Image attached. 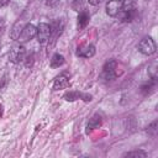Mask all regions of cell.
Wrapping results in <instances>:
<instances>
[{
    "instance_id": "1",
    "label": "cell",
    "mask_w": 158,
    "mask_h": 158,
    "mask_svg": "<svg viewBox=\"0 0 158 158\" xmlns=\"http://www.w3.org/2000/svg\"><path fill=\"white\" fill-rule=\"evenodd\" d=\"M26 57V49L22 44H15L12 46V48L9 52V59L11 63L19 64L20 62H22Z\"/></svg>"
},
{
    "instance_id": "2",
    "label": "cell",
    "mask_w": 158,
    "mask_h": 158,
    "mask_svg": "<svg viewBox=\"0 0 158 158\" xmlns=\"http://www.w3.org/2000/svg\"><path fill=\"white\" fill-rule=\"evenodd\" d=\"M156 49H157V44L151 37H144L138 43V51L144 56L153 54L156 52Z\"/></svg>"
},
{
    "instance_id": "3",
    "label": "cell",
    "mask_w": 158,
    "mask_h": 158,
    "mask_svg": "<svg viewBox=\"0 0 158 158\" xmlns=\"http://www.w3.org/2000/svg\"><path fill=\"white\" fill-rule=\"evenodd\" d=\"M36 33H37V27L32 23H26L17 38V41L20 43H23V42H28L31 41L33 37H36Z\"/></svg>"
},
{
    "instance_id": "4",
    "label": "cell",
    "mask_w": 158,
    "mask_h": 158,
    "mask_svg": "<svg viewBox=\"0 0 158 158\" xmlns=\"http://www.w3.org/2000/svg\"><path fill=\"white\" fill-rule=\"evenodd\" d=\"M51 33H52V27L46 23V22H41L38 26H37V33H36V37H37V41L40 43H44L47 42V40L51 37Z\"/></svg>"
},
{
    "instance_id": "5",
    "label": "cell",
    "mask_w": 158,
    "mask_h": 158,
    "mask_svg": "<svg viewBox=\"0 0 158 158\" xmlns=\"http://www.w3.org/2000/svg\"><path fill=\"white\" fill-rule=\"evenodd\" d=\"M116 68H117V63L115 59H110L105 63L104 65V70H102V74L104 77L107 79V80H111L116 77Z\"/></svg>"
},
{
    "instance_id": "6",
    "label": "cell",
    "mask_w": 158,
    "mask_h": 158,
    "mask_svg": "<svg viewBox=\"0 0 158 158\" xmlns=\"http://www.w3.org/2000/svg\"><path fill=\"white\" fill-rule=\"evenodd\" d=\"M121 6H122V1L121 0H109L106 2V14L111 17H115L118 15V12L121 11Z\"/></svg>"
},
{
    "instance_id": "7",
    "label": "cell",
    "mask_w": 158,
    "mask_h": 158,
    "mask_svg": "<svg viewBox=\"0 0 158 158\" xmlns=\"http://www.w3.org/2000/svg\"><path fill=\"white\" fill-rule=\"evenodd\" d=\"M67 101H75L78 99H83L84 101H90L91 100V95L89 94H83L80 91H75V90H72V91H68L64 94L63 96Z\"/></svg>"
},
{
    "instance_id": "8",
    "label": "cell",
    "mask_w": 158,
    "mask_h": 158,
    "mask_svg": "<svg viewBox=\"0 0 158 158\" xmlns=\"http://www.w3.org/2000/svg\"><path fill=\"white\" fill-rule=\"evenodd\" d=\"M95 54V47L93 44H84L78 47L77 49V56L81 58H91Z\"/></svg>"
},
{
    "instance_id": "9",
    "label": "cell",
    "mask_w": 158,
    "mask_h": 158,
    "mask_svg": "<svg viewBox=\"0 0 158 158\" xmlns=\"http://www.w3.org/2000/svg\"><path fill=\"white\" fill-rule=\"evenodd\" d=\"M68 86H69V78L67 77V74H60L54 79L53 90H60V89H65Z\"/></svg>"
},
{
    "instance_id": "10",
    "label": "cell",
    "mask_w": 158,
    "mask_h": 158,
    "mask_svg": "<svg viewBox=\"0 0 158 158\" xmlns=\"http://www.w3.org/2000/svg\"><path fill=\"white\" fill-rule=\"evenodd\" d=\"M101 117H100V115H98V114H95L91 118H90V121H89V123H88V126H86V132H90V131H93V130H95V128H99L100 126H101Z\"/></svg>"
},
{
    "instance_id": "11",
    "label": "cell",
    "mask_w": 158,
    "mask_h": 158,
    "mask_svg": "<svg viewBox=\"0 0 158 158\" xmlns=\"http://www.w3.org/2000/svg\"><path fill=\"white\" fill-rule=\"evenodd\" d=\"M89 19H90L89 12L85 11V10H83V11L79 14V16H78V27H79V28H84V27L88 25Z\"/></svg>"
},
{
    "instance_id": "12",
    "label": "cell",
    "mask_w": 158,
    "mask_h": 158,
    "mask_svg": "<svg viewBox=\"0 0 158 158\" xmlns=\"http://www.w3.org/2000/svg\"><path fill=\"white\" fill-rule=\"evenodd\" d=\"M154 88H156V77L152 78V79H151L148 83H146L144 85H142L141 91H142L144 95H147V94H151V93L154 90Z\"/></svg>"
},
{
    "instance_id": "13",
    "label": "cell",
    "mask_w": 158,
    "mask_h": 158,
    "mask_svg": "<svg viewBox=\"0 0 158 158\" xmlns=\"http://www.w3.org/2000/svg\"><path fill=\"white\" fill-rule=\"evenodd\" d=\"M117 16H120L121 21H123V22H131L135 19V10H131V11H122L121 10Z\"/></svg>"
},
{
    "instance_id": "14",
    "label": "cell",
    "mask_w": 158,
    "mask_h": 158,
    "mask_svg": "<svg viewBox=\"0 0 158 158\" xmlns=\"http://www.w3.org/2000/svg\"><path fill=\"white\" fill-rule=\"evenodd\" d=\"M63 63H64V57L62 54H59V53H56L51 58V67L52 68H59Z\"/></svg>"
},
{
    "instance_id": "15",
    "label": "cell",
    "mask_w": 158,
    "mask_h": 158,
    "mask_svg": "<svg viewBox=\"0 0 158 158\" xmlns=\"http://www.w3.org/2000/svg\"><path fill=\"white\" fill-rule=\"evenodd\" d=\"M136 6H137V0H122L121 10L122 11H131V10H135Z\"/></svg>"
},
{
    "instance_id": "16",
    "label": "cell",
    "mask_w": 158,
    "mask_h": 158,
    "mask_svg": "<svg viewBox=\"0 0 158 158\" xmlns=\"http://www.w3.org/2000/svg\"><path fill=\"white\" fill-rule=\"evenodd\" d=\"M22 28H23V26L20 23V21H19V22H16V23L14 25V27H12V31H11V38L17 41V38H19V36H20V33H21Z\"/></svg>"
},
{
    "instance_id": "17",
    "label": "cell",
    "mask_w": 158,
    "mask_h": 158,
    "mask_svg": "<svg viewBox=\"0 0 158 158\" xmlns=\"http://www.w3.org/2000/svg\"><path fill=\"white\" fill-rule=\"evenodd\" d=\"M125 157H136V158H144L147 157V153L143 151H132V152H127L125 153Z\"/></svg>"
},
{
    "instance_id": "18",
    "label": "cell",
    "mask_w": 158,
    "mask_h": 158,
    "mask_svg": "<svg viewBox=\"0 0 158 158\" xmlns=\"http://www.w3.org/2000/svg\"><path fill=\"white\" fill-rule=\"evenodd\" d=\"M147 132H148L149 135H152V136H154V135H156V132H157V121L152 122V123L148 126V130H147Z\"/></svg>"
},
{
    "instance_id": "19",
    "label": "cell",
    "mask_w": 158,
    "mask_h": 158,
    "mask_svg": "<svg viewBox=\"0 0 158 158\" xmlns=\"http://www.w3.org/2000/svg\"><path fill=\"white\" fill-rule=\"evenodd\" d=\"M25 59H26V67H31V65H32V62H33V56L30 54V56L25 57ZM25 59H23V60H25Z\"/></svg>"
},
{
    "instance_id": "20",
    "label": "cell",
    "mask_w": 158,
    "mask_h": 158,
    "mask_svg": "<svg viewBox=\"0 0 158 158\" xmlns=\"http://www.w3.org/2000/svg\"><path fill=\"white\" fill-rule=\"evenodd\" d=\"M46 4H47V6H49V7H54V6H57V5L59 4V0H47Z\"/></svg>"
},
{
    "instance_id": "21",
    "label": "cell",
    "mask_w": 158,
    "mask_h": 158,
    "mask_svg": "<svg viewBox=\"0 0 158 158\" xmlns=\"http://www.w3.org/2000/svg\"><path fill=\"white\" fill-rule=\"evenodd\" d=\"M89 1V4H91V5H99L100 2H101V0H88Z\"/></svg>"
},
{
    "instance_id": "22",
    "label": "cell",
    "mask_w": 158,
    "mask_h": 158,
    "mask_svg": "<svg viewBox=\"0 0 158 158\" xmlns=\"http://www.w3.org/2000/svg\"><path fill=\"white\" fill-rule=\"evenodd\" d=\"M10 2V0H0V6H6Z\"/></svg>"
},
{
    "instance_id": "23",
    "label": "cell",
    "mask_w": 158,
    "mask_h": 158,
    "mask_svg": "<svg viewBox=\"0 0 158 158\" xmlns=\"http://www.w3.org/2000/svg\"><path fill=\"white\" fill-rule=\"evenodd\" d=\"M2 28H4V20L0 17V31H1Z\"/></svg>"
},
{
    "instance_id": "24",
    "label": "cell",
    "mask_w": 158,
    "mask_h": 158,
    "mask_svg": "<svg viewBox=\"0 0 158 158\" xmlns=\"http://www.w3.org/2000/svg\"><path fill=\"white\" fill-rule=\"evenodd\" d=\"M0 47H1V44H0Z\"/></svg>"
}]
</instances>
